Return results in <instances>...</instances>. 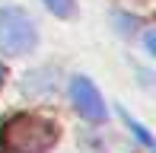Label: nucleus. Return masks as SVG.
Here are the masks:
<instances>
[{
    "mask_svg": "<svg viewBox=\"0 0 156 153\" xmlns=\"http://www.w3.org/2000/svg\"><path fill=\"white\" fill-rule=\"evenodd\" d=\"M70 99H73V109L86 121H102L105 118V102L89 76H73L70 80Z\"/></svg>",
    "mask_w": 156,
    "mask_h": 153,
    "instance_id": "f03ea898",
    "label": "nucleus"
},
{
    "mask_svg": "<svg viewBox=\"0 0 156 153\" xmlns=\"http://www.w3.org/2000/svg\"><path fill=\"white\" fill-rule=\"evenodd\" d=\"M41 3H45L54 16H64V19L73 16V0H41Z\"/></svg>",
    "mask_w": 156,
    "mask_h": 153,
    "instance_id": "7ed1b4c3",
    "label": "nucleus"
},
{
    "mask_svg": "<svg viewBox=\"0 0 156 153\" xmlns=\"http://www.w3.org/2000/svg\"><path fill=\"white\" fill-rule=\"evenodd\" d=\"M35 41H38L35 23L23 10H16V6L0 10V48L6 54H26L35 48Z\"/></svg>",
    "mask_w": 156,
    "mask_h": 153,
    "instance_id": "f257e3e1",
    "label": "nucleus"
},
{
    "mask_svg": "<svg viewBox=\"0 0 156 153\" xmlns=\"http://www.w3.org/2000/svg\"><path fill=\"white\" fill-rule=\"evenodd\" d=\"M121 118H124V121H127V128H131V131H134V134H137V141H140V144H144V147H153V137H150V134H147V131H144V128H140V124H137V121H131V115H127V112H121Z\"/></svg>",
    "mask_w": 156,
    "mask_h": 153,
    "instance_id": "20e7f679",
    "label": "nucleus"
}]
</instances>
